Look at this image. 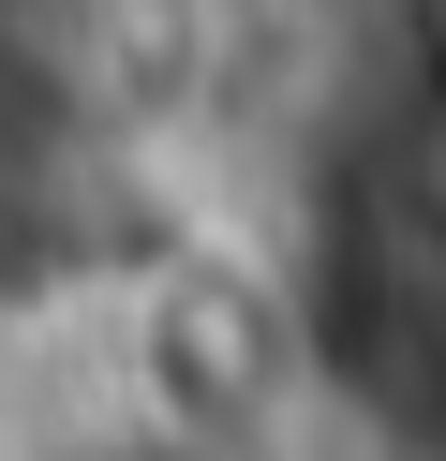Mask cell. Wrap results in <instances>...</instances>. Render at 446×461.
<instances>
[{
    "label": "cell",
    "mask_w": 446,
    "mask_h": 461,
    "mask_svg": "<svg viewBox=\"0 0 446 461\" xmlns=\"http://www.w3.org/2000/svg\"><path fill=\"white\" fill-rule=\"evenodd\" d=\"M119 357H134V417L149 431L238 461L268 417H283V387H297V298L253 268V253L194 239V253H164V268L119 298Z\"/></svg>",
    "instance_id": "1"
}]
</instances>
